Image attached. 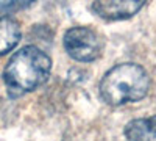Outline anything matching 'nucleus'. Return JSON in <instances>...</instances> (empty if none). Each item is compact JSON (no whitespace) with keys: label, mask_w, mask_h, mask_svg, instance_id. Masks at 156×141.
<instances>
[{"label":"nucleus","mask_w":156,"mask_h":141,"mask_svg":"<svg viewBox=\"0 0 156 141\" xmlns=\"http://www.w3.org/2000/svg\"><path fill=\"white\" fill-rule=\"evenodd\" d=\"M51 72V58L36 46H25L3 69V82L11 97H20L42 86Z\"/></svg>","instance_id":"obj_1"},{"label":"nucleus","mask_w":156,"mask_h":141,"mask_svg":"<svg viewBox=\"0 0 156 141\" xmlns=\"http://www.w3.org/2000/svg\"><path fill=\"white\" fill-rule=\"evenodd\" d=\"M150 89V77L136 63H120L109 69L100 82V97L108 105H123L144 99Z\"/></svg>","instance_id":"obj_2"},{"label":"nucleus","mask_w":156,"mask_h":141,"mask_svg":"<svg viewBox=\"0 0 156 141\" xmlns=\"http://www.w3.org/2000/svg\"><path fill=\"white\" fill-rule=\"evenodd\" d=\"M62 46L70 58L75 61L89 63L101 54V44L98 35L87 27H72L64 33Z\"/></svg>","instance_id":"obj_3"},{"label":"nucleus","mask_w":156,"mask_h":141,"mask_svg":"<svg viewBox=\"0 0 156 141\" xmlns=\"http://www.w3.org/2000/svg\"><path fill=\"white\" fill-rule=\"evenodd\" d=\"M144 3V0H101L92 3V11L101 19L122 20L133 17Z\"/></svg>","instance_id":"obj_4"},{"label":"nucleus","mask_w":156,"mask_h":141,"mask_svg":"<svg viewBox=\"0 0 156 141\" xmlns=\"http://www.w3.org/2000/svg\"><path fill=\"white\" fill-rule=\"evenodd\" d=\"M123 133L129 141H156V116L129 121Z\"/></svg>","instance_id":"obj_5"},{"label":"nucleus","mask_w":156,"mask_h":141,"mask_svg":"<svg viewBox=\"0 0 156 141\" xmlns=\"http://www.w3.org/2000/svg\"><path fill=\"white\" fill-rule=\"evenodd\" d=\"M20 36V25L14 17H0V55H6L8 52H11L19 44Z\"/></svg>","instance_id":"obj_6"}]
</instances>
